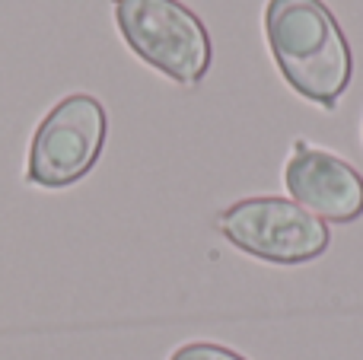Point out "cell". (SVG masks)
<instances>
[{
	"instance_id": "3",
	"label": "cell",
	"mask_w": 363,
	"mask_h": 360,
	"mask_svg": "<svg viewBox=\"0 0 363 360\" xmlns=\"http://www.w3.org/2000/svg\"><path fill=\"white\" fill-rule=\"evenodd\" d=\"M217 230L230 246L268 265H309L332 246L328 223L277 195L233 201L217 214Z\"/></svg>"
},
{
	"instance_id": "4",
	"label": "cell",
	"mask_w": 363,
	"mask_h": 360,
	"mask_svg": "<svg viewBox=\"0 0 363 360\" xmlns=\"http://www.w3.org/2000/svg\"><path fill=\"white\" fill-rule=\"evenodd\" d=\"M108 112L96 96L70 93L48 108L29 144L26 182L35 189H70L93 172L106 150Z\"/></svg>"
},
{
	"instance_id": "1",
	"label": "cell",
	"mask_w": 363,
	"mask_h": 360,
	"mask_svg": "<svg viewBox=\"0 0 363 360\" xmlns=\"http://www.w3.org/2000/svg\"><path fill=\"white\" fill-rule=\"evenodd\" d=\"M264 38L284 83L332 112L354 77V55L325 0H268Z\"/></svg>"
},
{
	"instance_id": "5",
	"label": "cell",
	"mask_w": 363,
	"mask_h": 360,
	"mask_svg": "<svg viewBox=\"0 0 363 360\" xmlns=\"http://www.w3.org/2000/svg\"><path fill=\"white\" fill-rule=\"evenodd\" d=\"M284 185L322 223H354L363 217V176L347 159L303 137L284 163Z\"/></svg>"
},
{
	"instance_id": "2",
	"label": "cell",
	"mask_w": 363,
	"mask_h": 360,
	"mask_svg": "<svg viewBox=\"0 0 363 360\" xmlns=\"http://www.w3.org/2000/svg\"><path fill=\"white\" fill-rule=\"evenodd\" d=\"M125 45L179 86H198L213 61L204 19L182 0H112Z\"/></svg>"
},
{
	"instance_id": "6",
	"label": "cell",
	"mask_w": 363,
	"mask_h": 360,
	"mask_svg": "<svg viewBox=\"0 0 363 360\" xmlns=\"http://www.w3.org/2000/svg\"><path fill=\"white\" fill-rule=\"evenodd\" d=\"M169 360H249V357L217 342H188L172 351Z\"/></svg>"
}]
</instances>
